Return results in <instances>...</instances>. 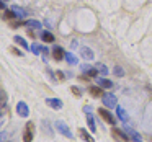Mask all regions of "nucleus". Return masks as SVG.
<instances>
[{
	"instance_id": "29",
	"label": "nucleus",
	"mask_w": 152,
	"mask_h": 142,
	"mask_svg": "<svg viewBox=\"0 0 152 142\" xmlns=\"http://www.w3.org/2000/svg\"><path fill=\"white\" fill-rule=\"evenodd\" d=\"M57 77H59V80H64V79H66L64 72H61V70H57Z\"/></svg>"
},
{
	"instance_id": "30",
	"label": "nucleus",
	"mask_w": 152,
	"mask_h": 142,
	"mask_svg": "<svg viewBox=\"0 0 152 142\" xmlns=\"http://www.w3.org/2000/svg\"><path fill=\"white\" fill-rule=\"evenodd\" d=\"M20 25H21V21H18V20H17L15 23H10V26H12V28H18Z\"/></svg>"
},
{
	"instance_id": "7",
	"label": "nucleus",
	"mask_w": 152,
	"mask_h": 142,
	"mask_svg": "<svg viewBox=\"0 0 152 142\" xmlns=\"http://www.w3.org/2000/svg\"><path fill=\"white\" fill-rule=\"evenodd\" d=\"M116 116H118V119L121 122H124V124L129 122V114L126 113L124 108H121V106H116Z\"/></svg>"
},
{
	"instance_id": "12",
	"label": "nucleus",
	"mask_w": 152,
	"mask_h": 142,
	"mask_svg": "<svg viewBox=\"0 0 152 142\" xmlns=\"http://www.w3.org/2000/svg\"><path fill=\"white\" fill-rule=\"evenodd\" d=\"M96 83H98V87H102V88H111V87H113V82H111V80L103 79V77L96 79Z\"/></svg>"
},
{
	"instance_id": "20",
	"label": "nucleus",
	"mask_w": 152,
	"mask_h": 142,
	"mask_svg": "<svg viewBox=\"0 0 152 142\" xmlns=\"http://www.w3.org/2000/svg\"><path fill=\"white\" fill-rule=\"evenodd\" d=\"M88 92H90V95H92V96H95V98H96V96L102 95V87H90Z\"/></svg>"
},
{
	"instance_id": "10",
	"label": "nucleus",
	"mask_w": 152,
	"mask_h": 142,
	"mask_svg": "<svg viewBox=\"0 0 152 142\" xmlns=\"http://www.w3.org/2000/svg\"><path fill=\"white\" fill-rule=\"evenodd\" d=\"M12 10H13V13H15V17H17V18H25L28 15V12L25 10V8L18 7V5H13V7H12Z\"/></svg>"
},
{
	"instance_id": "15",
	"label": "nucleus",
	"mask_w": 152,
	"mask_h": 142,
	"mask_svg": "<svg viewBox=\"0 0 152 142\" xmlns=\"http://www.w3.org/2000/svg\"><path fill=\"white\" fill-rule=\"evenodd\" d=\"M113 135H115V137L116 139H118V141H128V134H126V132H121V131H119V129H113Z\"/></svg>"
},
{
	"instance_id": "9",
	"label": "nucleus",
	"mask_w": 152,
	"mask_h": 142,
	"mask_svg": "<svg viewBox=\"0 0 152 142\" xmlns=\"http://www.w3.org/2000/svg\"><path fill=\"white\" fill-rule=\"evenodd\" d=\"M46 105L53 109H61L64 103H62V100H59V98H46Z\"/></svg>"
},
{
	"instance_id": "28",
	"label": "nucleus",
	"mask_w": 152,
	"mask_h": 142,
	"mask_svg": "<svg viewBox=\"0 0 152 142\" xmlns=\"http://www.w3.org/2000/svg\"><path fill=\"white\" fill-rule=\"evenodd\" d=\"M10 51H12L13 54H17V56H23V52H21L20 49H17V47H10Z\"/></svg>"
},
{
	"instance_id": "24",
	"label": "nucleus",
	"mask_w": 152,
	"mask_h": 142,
	"mask_svg": "<svg viewBox=\"0 0 152 142\" xmlns=\"http://www.w3.org/2000/svg\"><path fill=\"white\" fill-rule=\"evenodd\" d=\"M4 18H5V20H12V18H15L13 10H5L4 12Z\"/></svg>"
},
{
	"instance_id": "1",
	"label": "nucleus",
	"mask_w": 152,
	"mask_h": 142,
	"mask_svg": "<svg viewBox=\"0 0 152 142\" xmlns=\"http://www.w3.org/2000/svg\"><path fill=\"white\" fill-rule=\"evenodd\" d=\"M54 127H56V131H59L62 135H66V137H69V139L74 137V134L70 132L69 126H67L64 121H56V122H54Z\"/></svg>"
},
{
	"instance_id": "25",
	"label": "nucleus",
	"mask_w": 152,
	"mask_h": 142,
	"mask_svg": "<svg viewBox=\"0 0 152 142\" xmlns=\"http://www.w3.org/2000/svg\"><path fill=\"white\" fill-rule=\"evenodd\" d=\"M92 69H93V67H90L88 64H82V66H80V72H82V74H88Z\"/></svg>"
},
{
	"instance_id": "3",
	"label": "nucleus",
	"mask_w": 152,
	"mask_h": 142,
	"mask_svg": "<svg viewBox=\"0 0 152 142\" xmlns=\"http://www.w3.org/2000/svg\"><path fill=\"white\" fill-rule=\"evenodd\" d=\"M98 114L103 118V121H105V122H108V124H111V126L116 124V118H115V116H113L106 108H100V109H98Z\"/></svg>"
},
{
	"instance_id": "4",
	"label": "nucleus",
	"mask_w": 152,
	"mask_h": 142,
	"mask_svg": "<svg viewBox=\"0 0 152 142\" xmlns=\"http://www.w3.org/2000/svg\"><path fill=\"white\" fill-rule=\"evenodd\" d=\"M33 134H34V124L31 121H28L23 132V142H31L33 141Z\"/></svg>"
},
{
	"instance_id": "6",
	"label": "nucleus",
	"mask_w": 152,
	"mask_h": 142,
	"mask_svg": "<svg viewBox=\"0 0 152 142\" xmlns=\"http://www.w3.org/2000/svg\"><path fill=\"white\" fill-rule=\"evenodd\" d=\"M80 56H82L83 59H87V60H93V59H95V52H93L88 46H82V47H80Z\"/></svg>"
},
{
	"instance_id": "23",
	"label": "nucleus",
	"mask_w": 152,
	"mask_h": 142,
	"mask_svg": "<svg viewBox=\"0 0 152 142\" xmlns=\"http://www.w3.org/2000/svg\"><path fill=\"white\" fill-rule=\"evenodd\" d=\"M113 74H115L116 77H123V75H124V70H123L119 66H116L115 69H113Z\"/></svg>"
},
{
	"instance_id": "31",
	"label": "nucleus",
	"mask_w": 152,
	"mask_h": 142,
	"mask_svg": "<svg viewBox=\"0 0 152 142\" xmlns=\"http://www.w3.org/2000/svg\"><path fill=\"white\" fill-rule=\"evenodd\" d=\"M136 142H142V141H141V139H137V141H136Z\"/></svg>"
},
{
	"instance_id": "21",
	"label": "nucleus",
	"mask_w": 152,
	"mask_h": 142,
	"mask_svg": "<svg viewBox=\"0 0 152 142\" xmlns=\"http://www.w3.org/2000/svg\"><path fill=\"white\" fill-rule=\"evenodd\" d=\"M79 131H80V137H82L83 141H87V142H95V141H93V139L90 137L88 134H87V131H85V129H83V127H80Z\"/></svg>"
},
{
	"instance_id": "8",
	"label": "nucleus",
	"mask_w": 152,
	"mask_h": 142,
	"mask_svg": "<svg viewBox=\"0 0 152 142\" xmlns=\"http://www.w3.org/2000/svg\"><path fill=\"white\" fill-rule=\"evenodd\" d=\"M64 57H66V51L61 46H54L53 47V59L54 60H62Z\"/></svg>"
},
{
	"instance_id": "11",
	"label": "nucleus",
	"mask_w": 152,
	"mask_h": 142,
	"mask_svg": "<svg viewBox=\"0 0 152 142\" xmlns=\"http://www.w3.org/2000/svg\"><path fill=\"white\" fill-rule=\"evenodd\" d=\"M64 59L67 60V64H69V66H77V64H79L77 56H75V54H72V52H66V57H64Z\"/></svg>"
},
{
	"instance_id": "14",
	"label": "nucleus",
	"mask_w": 152,
	"mask_h": 142,
	"mask_svg": "<svg viewBox=\"0 0 152 142\" xmlns=\"http://www.w3.org/2000/svg\"><path fill=\"white\" fill-rule=\"evenodd\" d=\"M26 26H28V30H41L43 25H41L39 21H36V20H28L26 21Z\"/></svg>"
},
{
	"instance_id": "17",
	"label": "nucleus",
	"mask_w": 152,
	"mask_h": 142,
	"mask_svg": "<svg viewBox=\"0 0 152 142\" xmlns=\"http://www.w3.org/2000/svg\"><path fill=\"white\" fill-rule=\"evenodd\" d=\"M87 124H88V127H90V132L96 131V124H95V119H93L92 114H87Z\"/></svg>"
},
{
	"instance_id": "2",
	"label": "nucleus",
	"mask_w": 152,
	"mask_h": 142,
	"mask_svg": "<svg viewBox=\"0 0 152 142\" xmlns=\"http://www.w3.org/2000/svg\"><path fill=\"white\" fill-rule=\"evenodd\" d=\"M102 101L106 108H116V105H118V100H116V96L113 93H105L102 96Z\"/></svg>"
},
{
	"instance_id": "19",
	"label": "nucleus",
	"mask_w": 152,
	"mask_h": 142,
	"mask_svg": "<svg viewBox=\"0 0 152 142\" xmlns=\"http://www.w3.org/2000/svg\"><path fill=\"white\" fill-rule=\"evenodd\" d=\"M13 41H15L17 44H20L21 47H25V49H30V47H31L30 44H28V43H26V41H25L21 36H15V38H13Z\"/></svg>"
},
{
	"instance_id": "26",
	"label": "nucleus",
	"mask_w": 152,
	"mask_h": 142,
	"mask_svg": "<svg viewBox=\"0 0 152 142\" xmlns=\"http://www.w3.org/2000/svg\"><path fill=\"white\" fill-rule=\"evenodd\" d=\"M0 100H2V106H5V103H7V93H5L4 88H2V93H0Z\"/></svg>"
},
{
	"instance_id": "32",
	"label": "nucleus",
	"mask_w": 152,
	"mask_h": 142,
	"mask_svg": "<svg viewBox=\"0 0 152 142\" xmlns=\"http://www.w3.org/2000/svg\"><path fill=\"white\" fill-rule=\"evenodd\" d=\"M2 2H7V0H2Z\"/></svg>"
},
{
	"instance_id": "18",
	"label": "nucleus",
	"mask_w": 152,
	"mask_h": 142,
	"mask_svg": "<svg viewBox=\"0 0 152 142\" xmlns=\"http://www.w3.org/2000/svg\"><path fill=\"white\" fill-rule=\"evenodd\" d=\"M124 131H126V134H128V135H131L132 139H136V141H137V139H141L139 132H136L134 129H132V127H129V126H126V127H124Z\"/></svg>"
},
{
	"instance_id": "13",
	"label": "nucleus",
	"mask_w": 152,
	"mask_h": 142,
	"mask_svg": "<svg viewBox=\"0 0 152 142\" xmlns=\"http://www.w3.org/2000/svg\"><path fill=\"white\" fill-rule=\"evenodd\" d=\"M41 39H43L44 43H53L56 38H54V34L49 33V31H41Z\"/></svg>"
},
{
	"instance_id": "16",
	"label": "nucleus",
	"mask_w": 152,
	"mask_h": 142,
	"mask_svg": "<svg viewBox=\"0 0 152 142\" xmlns=\"http://www.w3.org/2000/svg\"><path fill=\"white\" fill-rule=\"evenodd\" d=\"M93 67H95V69L98 70V74H102L103 77H105V75H108V67H106L105 64L98 62V64H95V66H93Z\"/></svg>"
},
{
	"instance_id": "27",
	"label": "nucleus",
	"mask_w": 152,
	"mask_h": 142,
	"mask_svg": "<svg viewBox=\"0 0 152 142\" xmlns=\"http://www.w3.org/2000/svg\"><path fill=\"white\" fill-rule=\"evenodd\" d=\"M70 90L74 92V95H75V96H82V92H80V88H79V87H72Z\"/></svg>"
},
{
	"instance_id": "22",
	"label": "nucleus",
	"mask_w": 152,
	"mask_h": 142,
	"mask_svg": "<svg viewBox=\"0 0 152 142\" xmlns=\"http://www.w3.org/2000/svg\"><path fill=\"white\" fill-rule=\"evenodd\" d=\"M30 49H31V52H34V54H41V52H43L44 47L41 46V44H36V43H34V44H31Z\"/></svg>"
},
{
	"instance_id": "5",
	"label": "nucleus",
	"mask_w": 152,
	"mask_h": 142,
	"mask_svg": "<svg viewBox=\"0 0 152 142\" xmlns=\"http://www.w3.org/2000/svg\"><path fill=\"white\" fill-rule=\"evenodd\" d=\"M17 114H20L21 118H28L30 116V108L25 101H18L17 103Z\"/></svg>"
}]
</instances>
